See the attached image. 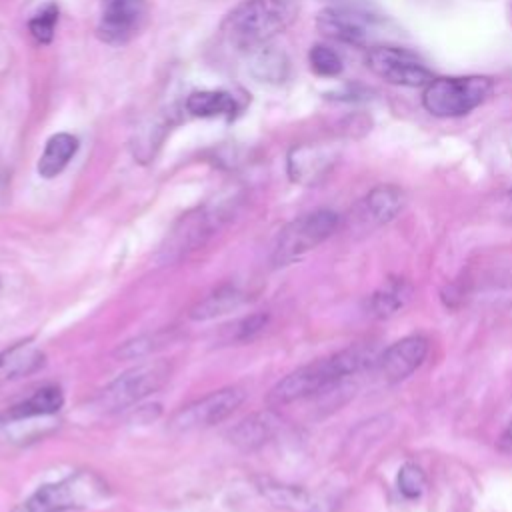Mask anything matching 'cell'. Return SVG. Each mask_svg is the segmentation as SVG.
Segmentation results:
<instances>
[{
	"mask_svg": "<svg viewBox=\"0 0 512 512\" xmlns=\"http://www.w3.org/2000/svg\"><path fill=\"white\" fill-rule=\"evenodd\" d=\"M146 16V0H102L98 36L108 44H124L142 30Z\"/></svg>",
	"mask_w": 512,
	"mask_h": 512,
	"instance_id": "obj_12",
	"label": "cell"
},
{
	"mask_svg": "<svg viewBox=\"0 0 512 512\" xmlns=\"http://www.w3.org/2000/svg\"><path fill=\"white\" fill-rule=\"evenodd\" d=\"M244 390L238 386H226L214 390L186 406H182L172 418L168 428L172 432H194L224 422L244 402Z\"/></svg>",
	"mask_w": 512,
	"mask_h": 512,
	"instance_id": "obj_8",
	"label": "cell"
},
{
	"mask_svg": "<svg viewBox=\"0 0 512 512\" xmlns=\"http://www.w3.org/2000/svg\"><path fill=\"white\" fill-rule=\"evenodd\" d=\"M248 54H250L248 68L256 80L270 82V84H278V82L286 80L290 64L282 50H278L276 46H272L268 42Z\"/></svg>",
	"mask_w": 512,
	"mask_h": 512,
	"instance_id": "obj_21",
	"label": "cell"
},
{
	"mask_svg": "<svg viewBox=\"0 0 512 512\" xmlns=\"http://www.w3.org/2000/svg\"><path fill=\"white\" fill-rule=\"evenodd\" d=\"M266 322H268V314L266 312H254L250 316L238 318L232 324L224 326L222 332H220V338L226 344H236V342L252 340L258 332L264 330Z\"/></svg>",
	"mask_w": 512,
	"mask_h": 512,
	"instance_id": "obj_24",
	"label": "cell"
},
{
	"mask_svg": "<svg viewBox=\"0 0 512 512\" xmlns=\"http://www.w3.org/2000/svg\"><path fill=\"white\" fill-rule=\"evenodd\" d=\"M42 364L44 354L32 342H18L0 352V380L32 374Z\"/></svg>",
	"mask_w": 512,
	"mask_h": 512,
	"instance_id": "obj_20",
	"label": "cell"
},
{
	"mask_svg": "<svg viewBox=\"0 0 512 512\" xmlns=\"http://www.w3.org/2000/svg\"><path fill=\"white\" fill-rule=\"evenodd\" d=\"M376 346L372 342H358L344 350H338L326 358H318L310 364H304L290 374H286L280 382H276L266 402L270 406H284L292 404L304 398H310L314 394H320L342 380L372 368L376 362Z\"/></svg>",
	"mask_w": 512,
	"mask_h": 512,
	"instance_id": "obj_1",
	"label": "cell"
},
{
	"mask_svg": "<svg viewBox=\"0 0 512 512\" xmlns=\"http://www.w3.org/2000/svg\"><path fill=\"white\" fill-rule=\"evenodd\" d=\"M308 62H310V68L314 70V74L324 76V78H334L344 68V62H342L340 54L336 50H332L330 46H326V44L312 46V50L308 54Z\"/></svg>",
	"mask_w": 512,
	"mask_h": 512,
	"instance_id": "obj_26",
	"label": "cell"
},
{
	"mask_svg": "<svg viewBox=\"0 0 512 512\" xmlns=\"http://www.w3.org/2000/svg\"><path fill=\"white\" fill-rule=\"evenodd\" d=\"M428 350H430V342L426 336L422 334L404 336L376 356L372 370L388 384L402 382L424 364Z\"/></svg>",
	"mask_w": 512,
	"mask_h": 512,
	"instance_id": "obj_11",
	"label": "cell"
},
{
	"mask_svg": "<svg viewBox=\"0 0 512 512\" xmlns=\"http://www.w3.org/2000/svg\"><path fill=\"white\" fill-rule=\"evenodd\" d=\"M56 22H58V6L50 2L28 22V30L36 42L48 44L54 38Z\"/></svg>",
	"mask_w": 512,
	"mask_h": 512,
	"instance_id": "obj_28",
	"label": "cell"
},
{
	"mask_svg": "<svg viewBox=\"0 0 512 512\" xmlns=\"http://www.w3.org/2000/svg\"><path fill=\"white\" fill-rule=\"evenodd\" d=\"M340 226V216L334 210L318 208L306 212L288 222L272 246L270 262L274 268H282L302 260L308 252L328 240Z\"/></svg>",
	"mask_w": 512,
	"mask_h": 512,
	"instance_id": "obj_5",
	"label": "cell"
},
{
	"mask_svg": "<svg viewBox=\"0 0 512 512\" xmlns=\"http://www.w3.org/2000/svg\"><path fill=\"white\" fill-rule=\"evenodd\" d=\"M366 66L378 78L394 86L420 88L434 78L428 66L414 52L388 44L368 48Z\"/></svg>",
	"mask_w": 512,
	"mask_h": 512,
	"instance_id": "obj_9",
	"label": "cell"
},
{
	"mask_svg": "<svg viewBox=\"0 0 512 512\" xmlns=\"http://www.w3.org/2000/svg\"><path fill=\"white\" fill-rule=\"evenodd\" d=\"M334 160V152L324 146H298L288 156V174L292 182L312 186L328 174Z\"/></svg>",
	"mask_w": 512,
	"mask_h": 512,
	"instance_id": "obj_15",
	"label": "cell"
},
{
	"mask_svg": "<svg viewBox=\"0 0 512 512\" xmlns=\"http://www.w3.org/2000/svg\"><path fill=\"white\" fill-rule=\"evenodd\" d=\"M298 14L294 0H246L222 22V34L238 50L252 52L286 30Z\"/></svg>",
	"mask_w": 512,
	"mask_h": 512,
	"instance_id": "obj_2",
	"label": "cell"
},
{
	"mask_svg": "<svg viewBox=\"0 0 512 512\" xmlns=\"http://www.w3.org/2000/svg\"><path fill=\"white\" fill-rule=\"evenodd\" d=\"M498 450L506 452V454H512V422L504 428V432L500 434L498 438Z\"/></svg>",
	"mask_w": 512,
	"mask_h": 512,
	"instance_id": "obj_29",
	"label": "cell"
},
{
	"mask_svg": "<svg viewBox=\"0 0 512 512\" xmlns=\"http://www.w3.org/2000/svg\"><path fill=\"white\" fill-rule=\"evenodd\" d=\"M64 406V392L58 384H46L34 390L28 398L8 406L0 414L2 424H12V422H22L30 418H40V416H50L60 412Z\"/></svg>",
	"mask_w": 512,
	"mask_h": 512,
	"instance_id": "obj_16",
	"label": "cell"
},
{
	"mask_svg": "<svg viewBox=\"0 0 512 512\" xmlns=\"http://www.w3.org/2000/svg\"><path fill=\"white\" fill-rule=\"evenodd\" d=\"M406 204L404 190L394 184H382L372 188L358 204V216L362 224L382 226L394 220Z\"/></svg>",
	"mask_w": 512,
	"mask_h": 512,
	"instance_id": "obj_14",
	"label": "cell"
},
{
	"mask_svg": "<svg viewBox=\"0 0 512 512\" xmlns=\"http://www.w3.org/2000/svg\"><path fill=\"white\" fill-rule=\"evenodd\" d=\"M216 226H218V216H214L204 208L184 214L166 236V242L158 252V260L162 264L178 262L192 250L200 248Z\"/></svg>",
	"mask_w": 512,
	"mask_h": 512,
	"instance_id": "obj_10",
	"label": "cell"
},
{
	"mask_svg": "<svg viewBox=\"0 0 512 512\" xmlns=\"http://www.w3.org/2000/svg\"><path fill=\"white\" fill-rule=\"evenodd\" d=\"M170 334L168 332H154V334H146V336H138L134 340L124 342L122 346H118V350L114 352L118 358L124 360H132V358H142L152 354L154 350L162 348L164 344H168Z\"/></svg>",
	"mask_w": 512,
	"mask_h": 512,
	"instance_id": "obj_25",
	"label": "cell"
},
{
	"mask_svg": "<svg viewBox=\"0 0 512 512\" xmlns=\"http://www.w3.org/2000/svg\"><path fill=\"white\" fill-rule=\"evenodd\" d=\"M316 28L330 40L374 48L388 36V22L378 14H372L354 6H330L318 12Z\"/></svg>",
	"mask_w": 512,
	"mask_h": 512,
	"instance_id": "obj_6",
	"label": "cell"
},
{
	"mask_svg": "<svg viewBox=\"0 0 512 512\" xmlns=\"http://www.w3.org/2000/svg\"><path fill=\"white\" fill-rule=\"evenodd\" d=\"M426 474L424 470L414 464V462H406L400 466L398 476H396V486L400 490V494L408 500H418L424 490H426Z\"/></svg>",
	"mask_w": 512,
	"mask_h": 512,
	"instance_id": "obj_27",
	"label": "cell"
},
{
	"mask_svg": "<svg viewBox=\"0 0 512 512\" xmlns=\"http://www.w3.org/2000/svg\"><path fill=\"white\" fill-rule=\"evenodd\" d=\"M106 496L108 486L98 474L78 470L58 482L40 486L14 512H68L92 506Z\"/></svg>",
	"mask_w": 512,
	"mask_h": 512,
	"instance_id": "obj_3",
	"label": "cell"
},
{
	"mask_svg": "<svg viewBox=\"0 0 512 512\" xmlns=\"http://www.w3.org/2000/svg\"><path fill=\"white\" fill-rule=\"evenodd\" d=\"M260 494L272 502V506L286 512H330L332 502L320 494H314L302 486L282 484L268 478L258 480Z\"/></svg>",
	"mask_w": 512,
	"mask_h": 512,
	"instance_id": "obj_13",
	"label": "cell"
},
{
	"mask_svg": "<svg viewBox=\"0 0 512 512\" xmlns=\"http://www.w3.org/2000/svg\"><path fill=\"white\" fill-rule=\"evenodd\" d=\"M186 110L192 116H200V118H214V116L230 118L238 110V104L228 92L200 90L186 98Z\"/></svg>",
	"mask_w": 512,
	"mask_h": 512,
	"instance_id": "obj_23",
	"label": "cell"
},
{
	"mask_svg": "<svg viewBox=\"0 0 512 512\" xmlns=\"http://www.w3.org/2000/svg\"><path fill=\"white\" fill-rule=\"evenodd\" d=\"M172 368L164 360L144 362L114 378L104 386L96 398L98 406L104 412H118L138 404L150 394L158 392L170 380Z\"/></svg>",
	"mask_w": 512,
	"mask_h": 512,
	"instance_id": "obj_7",
	"label": "cell"
},
{
	"mask_svg": "<svg viewBox=\"0 0 512 512\" xmlns=\"http://www.w3.org/2000/svg\"><path fill=\"white\" fill-rule=\"evenodd\" d=\"M492 92L494 82L488 76H442L424 86L422 104L432 116L456 118L484 104Z\"/></svg>",
	"mask_w": 512,
	"mask_h": 512,
	"instance_id": "obj_4",
	"label": "cell"
},
{
	"mask_svg": "<svg viewBox=\"0 0 512 512\" xmlns=\"http://www.w3.org/2000/svg\"><path fill=\"white\" fill-rule=\"evenodd\" d=\"M244 300H246V296L242 290H238L232 284H226V286H220L214 292H210L198 304H194L188 316L192 320H212L216 316H222L230 310L240 308L244 304Z\"/></svg>",
	"mask_w": 512,
	"mask_h": 512,
	"instance_id": "obj_22",
	"label": "cell"
},
{
	"mask_svg": "<svg viewBox=\"0 0 512 512\" xmlns=\"http://www.w3.org/2000/svg\"><path fill=\"white\" fill-rule=\"evenodd\" d=\"M278 426H280L278 416L270 410H262L242 418L230 430L228 438L240 452H254L262 448L276 434Z\"/></svg>",
	"mask_w": 512,
	"mask_h": 512,
	"instance_id": "obj_17",
	"label": "cell"
},
{
	"mask_svg": "<svg viewBox=\"0 0 512 512\" xmlns=\"http://www.w3.org/2000/svg\"><path fill=\"white\" fill-rule=\"evenodd\" d=\"M76 150H78L76 136H72L68 132H58V134L50 136L40 158H38V164H36L38 174L42 178L58 176L68 166V162L74 158Z\"/></svg>",
	"mask_w": 512,
	"mask_h": 512,
	"instance_id": "obj_19",
	"label": "cell"
},
{
	"mask_svg": "<svg viewBox=\"0 0 512 512\" xmlns=\"http://www.w3.org/2000/svg\"><path fill=\"white\" fill-rule=\"evenodd\" d=\"M414 286L406 278H388L384 280L368 298V312L376 318H392L394 314L402 312L406 304L412 300Z\"/></svg>",
	"mask_w": 512,
	"mask_h": 512,
	"instance_id": "obj_18",
	"label": "cell"
}]
</instances>
